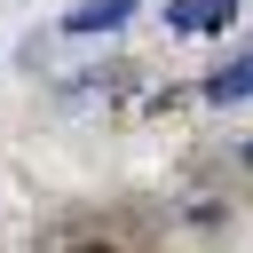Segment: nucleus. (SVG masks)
<instances>
[{
  "mask_svg": "<svg viewBox=\"0 0 253 253\" xmlns=\"http://www.w3.org/2000/svg\"><path fill=\"white\" fill-rule=\"evenodd\" d=\"M229 16H237V0H174V8H166L174 32H221Z\"/></svg>",
  "mask_w": 253,
  "mask_h": 253,
  "instance_id": "1",
  "label": "nucleus"
},
{
  "mask_svg": "<svg viewBox=\"0 0 253 253\" xmlns=\"http://www.w3.org/2000/svg\"><path fill=\"white\" fill-rule=\"evenodd\" d=\"M206 95H213V103H245V95H253V55H237V63H221V71L206 79Z\"/></svg>",
  "mask_w": 253,
  "mask_h": 253,
  "instance_id": "2",
  "label": "nucleus"
},
{
  "mask_svg": "<svg viewBox=\"0 0 253 253\" xmlns=\"http://www.w3.org/2000/svg\"><path fill=\"white\" fill-rule=\"evenodd\" d=\"M126 8H134V0H87V8H71L63 24H71V32H103V24H119Z\"/></svg>",
  "mask_w": 253,
  "mask_h": 253,
  "instance_id": "3",
  "label": "nucleus"
},
{
  "mask_svg": "<svg viewBox=\"0 0 253 253\" xmlns=\"http://www.w3.org/2000/svg\"><path fill=\"white\" fill-rule=\"evenodd\" d=\"M71 253H111V245H71Z\"/></svg>",
  "mask_w": 253,
  "mask_h": 253,
  "instance_id": "4",
  "label": "nucleus"
},
{
  "mask_svg": "<svg viewBox=\"0 0 253 253\" xmlns=\"http://www.w3.org/2000/svg\"><path fill=\"white\" fill-rule=\"evenodd\" d=\"M245 158H253V150H245Z\"/></svg>",
  "mask_w": 253,
  "mask_h": 253,
  "instance_id": "5",
  "label": "nucleus"
}]
</instances>
